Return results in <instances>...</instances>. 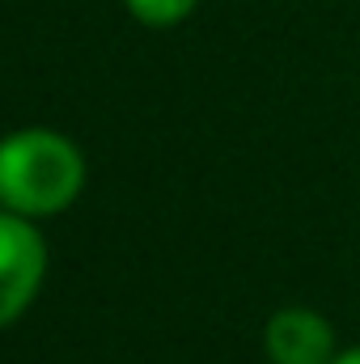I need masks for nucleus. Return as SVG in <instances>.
<instances>
[{"label": "nucleus", "instance_id": "nucleus-1", "mask_svg": "<svg viewBox=\"0 0 360 364\" xmlns=\"http://www.w3.org/2000/svg\"><path fill=\"white\" fill-rule=\"evenodd\" d=\"M85 186L81 149L47 127L0 140V208L17 216H55Z\"/></svg>", "mask_w": 360, "mask_h": 364}, {"label": "nucleus", "instance_id": "nucleus-2", "mask_svg": "<svg viewBox=\"0 0 360 364\" xmlns=\"http://www.w3.org/2000/svg\"><path fill=\"white\" fill-rule=\"evenodd\" d=\"M47 272V242L30 225V216H17L0 208V326L17 322Z\"/></svg>", "mask_w": 360, "mask_h": 364}, {"label": "nucleus", "instance_id": "nucleus-3", "mask_svg": "<svg viewBox=\"0 0 360 364\" xmlns=\"http://www.w3.org/2000/svg\"><path fill=\"white\" fill-rule=\"evenodd\" d=\"M263 352L271 364H335L339 339L318 309L284 305L263 326Z\"/></svg>", "mask_w": 360, "mask_h": 364}, {"label": "nucleus", "instance_id": "nucleus-4", "mask_svg": "<svg viewBox=\"0 0 360 364\" xmlns=\"http://www.w3.org/2000/svg\"><path fill=\"white\" fill-rule=\"evenodd\" d=\"M195 4L199 0H127L136 21H144V26H179Z\"/></svg>", "mask_w": 360, "mask_h": 364}, {"label": "nucleus", "instance_id": "nucleus-5", "mask_svg": "<svg viewBox=\"0 0 360 364\" xmlns=\"http://www.w3.org/2000/svg\"><path fill=\"white\" fill-rule=\"evenodd\" d=\"M335 364H360V343L356 348H344V352L335 356Z\"/></svg>", "mask_w": 360, "mask_h": 364}]
</instances>
